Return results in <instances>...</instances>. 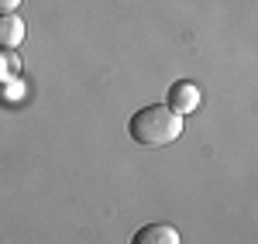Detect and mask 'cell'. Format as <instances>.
<instances>
[{
  "label": "cell",
  "instance_id": "cell-1",
  "mask_svg": "<svg viewBox=\"0 0 258 244\" xmlns=\"http://www.w3.org/2000/svg\"><path fill=\"white\" fill-rule=\"evenodd\" d=\"M127 134L141 148H165L182 134V117L165 103H152V107H141L127 121Z\"/></svg>",
  "mask_w": 258,
  "mask_h": 244
},
{
  "label": "cell",
  "instance_id": "cell-2",
  "mask_svg": "<svg viewBox=\"0 0 258 244\" xmlns=\"http://www.w3.org/2000/svg\"><path fill=\"white\" fill-rule=\"evenodd\" d=\"M200 103H203V93H200L197 83H189V79L172 83V86H169V93H165V107H169V110H176L179 117L200 110Z\"/></svg>",
  "mask_w": 258,
  "mask_h": 244
},
{
  "label": "cell",
  "instance_id": "cell-3",
  "mask_svg": "<svg viewBox=\"0 0 258 244\" xmlns=\"http://www.w3.org/2000/svg\"><path fill=\"white\" fill-rule=\"evenodd\" d=\"M24 21L18 14H0V52H14L24 41Z\"/></svg>",
  "mask_w": 258,
  "mask_h": 244
},
{
  "label": "cell",
  "instance_id": "cell-4",
  "mask_svg": "<svg viewBox=\"0 0 258 244\" xmlns=\"http://www.w3.org/2000/svg\"><path fill=\"white\" fill-rule=\"evenodd\" d=\"M131 244H182V241H179V230L172 224H148L131 237Z\"/></svg>",
  "mask_w": 258,
  "mask_h": 244
},
{
  "label": "cell",
  "instance_id": "cell-5",
  "mask_svg": "<svg viewBox=\"0 0 258 244\" xmlns=\"http://www.w3.org/2000/svg\"><path fill=\"white\" fill-rule=\"evenodd\" d=\"M21 0H0V14H18Z\"/></svg>",
  "mask_w": 258,
  "mask_h": 244
}]
</instances>
